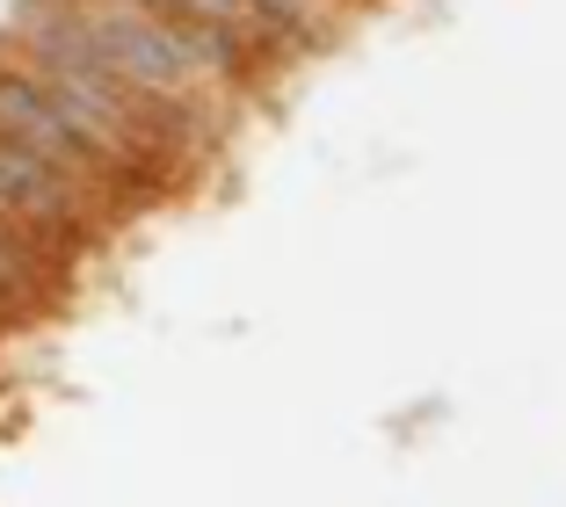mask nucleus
I'll list each match as a JSON object with an SVG mask.
<instances>
[{
	"instance_id": "1",
	"label": "nucleus",
	"mask_w": 566,
	"mask_h": 507,
	"mask_svg": "<svg viewBox=\"0 0 566 507\" xmlns=\"http://www.w3.org/2000/svg\"><path fill=\"white\" fill-rule=\"evenodd\" d=\"M0 197L15 203L36 232H51L73 262H87V254L109 240V225L124 218L117 203H102L95 189H81V181H66L59 167H44L30 146H15L8 131H0Z\"/></svg>"
},
{
	"instance_id": "2",
	"label": "nucleus",
	"mask_w": 566,
	"mask_h": 507,
	"mask_svg": "<svg viewBox=\"0 0 566 507\" xmlns=\"http://www.w3.org/2000/svg\"><path fill=\"white\" fill-rule=\"evenodd\" d=\"M66 305V283H51V276H30L22 262H8L0 254V341L8 334H22V327H36L44 311H59Z\"/></svg>"
},
{
	"instance_id": "3",
	"label": "nucleus",
	"mask_w": 566,
	"mask_h": 507,
	"mask_svg": "<svg viewBox=\"0 0 566 507\" xmlns=\"http://www.w3.org/2000/svg\"><path fill=\"white\" fill-rule=\"evenodd\" d=\"M276 30H291L298 36V51H319V44H334V30L356 15L349 0H254Z\"/></svg>"
},
{
	"instance_id": "4",
	"label": "nucleus",
	"mask_w": 566,
	"mask_h": 507,
	"mask_svg": "<svg viewBox=\"0 0 566 507\" xmlns=\"http://www.w3.org/2000/svg\"><path fill=\"white\" fill-rule=\"evenodd\" d=\"M349 8H378V0H349Z\"/></svg>"
}]
</instances>
